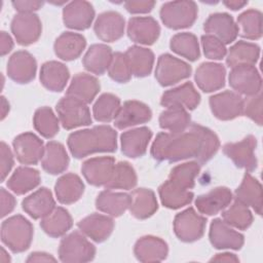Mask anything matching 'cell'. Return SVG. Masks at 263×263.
Masks as SVG:
<instances>
[{
    "label": "cell",
    "mask_w": 263,
    "mask_h": 263,
    "mask_svg": "<svg viewBox=\"0 0 263 263\" xmlns=\"http://www.w3.org/2000/svg\"><path fill=\"white\" fill-rule=\"evenodd\" d=\"M219 148V138L213 130L191 123L181 133H159L151 146V155L158 161L176 162L195 158L198 163H205Z\"/></svg>",
    "instance_id": "1"
},
{
    "label": "cell",
    "mask_w": 263,
    "mask_h": 263,
    "mask_svg": "<svg viewBox=\"0 0 263 263\" xmlns=\"http://www.w3.org/2000/svg\"><path fill=\"white\" fill-rule=\"evenodd\" d=\"M67 144L72 156L77 159L98 152H114L117 149V133L110 125H97L70 134Z\"/></svg>",
    "instance_id": "2"
},
{
    "label": "cell",
    "mask_w": 263,
    "mask_h": 263,
    "mask_svg": "<svg viewBox=\"0 0 263 263\" xmlns=\"http://www.w3.org/2000/svg\"><path fill=\"white\" fill-rule=\"evenodd\" d=\"M32 223L22 215H14L1 224V240L12 253L27 251L33 239Z\"/></svg>",
    "instance_id": "3"
},
{
    "label": "cell",
    "mask_w": 263,
    "mask_h": 263,
    "mask_svg": "<svg viewBox=\"0 0 263 263\" xmlns=\"http://www.w3.org/2000/svg\"><path fill=\"white\" fill-rule=\"evenodd\" d=\"M197 5L193 1H172L162 4L160 18L163 25L173 30L191 27L197 18Z\"/></svg>",
    "instance_id": "4"
},
{
    "label": "cell",
    "mask_w": 263,
    "mask_h": 263,
    "mask_svg": "<svg viewBox=\"0 0 263 263\" xmlns=\"http://www.w3.org/2000/svg\"><path fill=\"white\" fill-rule=\"evenodd\" d=\"M96 256V247L81 231H73L64 236L59 247V258L62 262H88Z\"/></svg>",
    "instance_id": "5"
},
{
    "label": "cell",
    "mask_w": 263,
    "mask_h": 263,
    "mask_svg": "<svg viewBox=\"0 0 263 263\" xmlns=\"http://www.w3.org/2000/svg\"><path fill=\"white\" fill-rule=\"evenodd\" d=\"M55 110L60 123L65 129H73L91 123V115L87 104L76 98L63 97L58 102Z\"/></svg>",
    "instance_id": "6"
},
{
    "label": "cell",
    "mask_w": 263,
    "mask_h": 263,
    "mask_svg": "<svg viewBox=\"0 0 263 263\" xmlns=\"http://www.w3.org/2000/svg\"><path fill=\"white\" fill-rule=\"evenodd\" d=\"M191 72L189 64L170 53H163L157 60L155 78L161 86H170L188 78Z\"/></svg>",
    "instance_id": "7"
},
{
    "label": "cell",
    "mask_w": 263,
    "mask_h": 263,
    "mask_svg": "<svg viewBox=\"0 0 263 263\" xmlns=\"http://www.w3.org/2000/svg\"><path fill=\"white\" fill-rule=\"evenodd\" d=\"M205 225L206 219L197 214L192 208H188L177 214L174 219L175 234L184 242H192L200 239L204 234Z\"/></svg>",
    "instance_id": "8"
},
{
    "label": "cell",
    "mask_w": 263,
    "mask_h": 263,
    "mask_svg": "<svg viewBox=\"0 0 263 263\" xmlns=\"http://www.w3.org/2000/svg\"><path fill=\"white\" fill-rule=\"evenodd\" d=\"M228 81L238 95L253 97L261 92L262 78L255 66L240 65L231 68Z\"/></svg>",
    "instance_id": "9"
},
{
    "label": "cell",
    "mask_w": 263,
    "mask_h": 263,
    "mask_svg": "<svg viewBox=\"0 0 263 263\" xmlns=\"http://www.w3.org/2000/svg\"><path fill=\"white\" fill-rule=\"evenodd\" d=\"M257 147V139L253 135H249L239 142L227 143L223 146V153L230 158L233 163L246 170L248 173L257 168L258 160L255 155Z\"/></svg>",
    "instance_id": "10"
},
{
    "label": "cell",
    "mask_w": 263,
    "mask_h": 263,
    "mask_svg": "<svg viewBox=\"0 0 263 263\" xmlns=\"http://www.w3.org/2000/svg\"><path fill=\"white\" fill-rule=\"evenodd\" d=\"M11 33L20 45L28 46L35 43L42 32L40 18L35 13H17L10 24Z\"/></svg>",
    "instance_id": "11"
},
{
    "label": "cell",
    "mask_w": 263,
    "mask_h": 263,
    "mask_svg": "<svg viewBox=\"0 0 263 263\" xmlns=\"http://www.w3.org/2000/svg\"><path fill=\"white\" fill-rule=\"evenodd\" d=\"M13 153L23 164H37L43 156V141L33 133H24L12 141Z\"/></svg>",
    "instance_id": "12"
},
{
    "label": "cell",
    "mask_w": 263,
    "mask_h": 263,
    "mask_svg": "<svg viewBox=\"0 0 263 263\" xmlns=\"http://www.w3.org/2000/svg\"><path fill=\"white\" fill-rule=\"evenodd\" d=\"M213 115L220 120H231L242 115L243 99L235 91L225 90L210 98Z\"/></svg>",
    "instance_id": "13"
},
{
    "label": "cell",
    "mask_w": 263,
    "mask_h": 263,
    "mask_svg": "<svg viewBox=\"0 0 263 263\" xmlns=\"http://www.w3.org/2000/svg\"><path fill=\"white\" fill-rule=\"evenodd\" d=\"M209 238L212 246L218 250H240L245 242V237L241 233L218 218L211 223Z\"/></svg>",
    "instance_id": "14"
},
{
    "label": "cell",
    "mask_w": 263,
    "mask_h": 263,
    "mask_svg": "<svg viewBox=\"0 0 263 263\" xmlns=\"http://www.w3.org/2000/svg\"><path fill=\"white\" fill-rule=\"evenodd\" d=\"M6 70L11 80L20 84H25L35 78L37 63L29 51L18 50L9 58Z\"/></svg>",
    "instance_id": "15"
},
{
    "label": "cell",
    "mask_w": 263,
    "mask_h": 263,
    "mask_svg": "<svg viewBox=\"0 0 263 263\" xmlns=\"http://www.w3.org/2000/svg\"><path fill=\"white\" fill-rule=\"evenodd\" d=\"M160 35V27L151 16H134L127 23V36L138 44L152 45Z\"/></svg>",
    "instance_id": "16"
},
{
    "label": "cell",
    "mask_w": 263,
    "mask_h": 263,
    "mask_svg": "<svg viewBox=\"0 0 263 263\" xmlns=\"http://www.w3.org/2000/svg\"><path fill=\"white\" fill-rule=\"evenodd\" d=\"M115 166L112 156L92 157L81 165V173L87 183L92 186H105L111 179Z\"/></svg>",
    "instance_id": "17"
},
{
    "label": "cell",
    "mask_w": 263,
    "mask_h": 263,
    "mask_svg": "<svg viewBox=\"0 0 263 263\" xmlns=\"http://www.w3.org/2000/svg\"><path fill=\"white\" fill-rule=\"evenodd\" d=\"M125 22L123 16L117 11H105L97 17L93 31L99 39L104 42H114L124 34Z\"/></svg>",
    "instance_id": "18"
},
{
    "label": "cell",
    "mask_w": 263,
    "mask_h": 263,
    "mask_svg": "<svg viewBox=\"0 0 263 263\" xmlns=\"http://www.w3.org/2000/svg\"><path fill=\"white\" fill-rule=\"evenodd\" d=\"M203 30L208 35L216 37L224 44L232 43L238 35L236 23L226 12L211 14L203 24Z\"/></svg>",
    "instance_id": "19"
},
{
    "label": "cell",
    "mask_w": 263,
    "mask_h": 263,
    "mask_svg": "<svg viewBox=\"0 0 263 263\" xmlns=\"http://www.w3.org/2000/svg\"><path fill=\"white\" fill-rule=\"evenodd\" d=\"M152 118V111L148 105L140 101H126L120 107L114 119V125L118 129L127 128L141 123H146Z\"/></svg>",
    "instance_id": "20"
},
{
    "label": "cell",
    "mask_w": 263,
    "mask_h": 263,
    "mask_svg": "<svg viewBox=\"0 0 263 263\" xmlns=\"http://www.w3.org/2000/svg\"><path fill=\"white\" fill-rule=\"evenodd\" d=\"M95 18V9L87 1L69 2L63 9V22L67 28L73 30H86Z\"/></svg>",
    "instance_id": "21"
},
{
    "label": "cell",
    "mask_w": 263,
    "mask_h": 263,
    "mask_svg": "<svg viewBox=\"0 0 263 263\" xmlns=\"http://www.w3.org/2000/svg\"><path fill=\"white\" fill-rule=\"evenodd\" d=\"M200 103V95L191 82H185L175 88L163 92L160 104L163 107H180L186 110H194Z\"/></svg>",
    "instance_id": "22"
},
{
    "label": "cell",
    "mask_w": 263,
    "mask_h": 263,
    "mask_svg": "<svg viewBox=\"0 0 263 263\" xmlns=\"http://www.w3.org/2000/svg\"><path fill=\"white\" fill-rule=\"evenodd\" d=\"M226 69L222 64L205 62L198 66L194 79L197 86L204 92H212L225 85Z\"/></svg>",
    "instance_id": "23"
},
{
    "label": "cell",
    "mask_w": 263,
    "mask_h": 263,
    "mask_svg": "<svg viewBox=\"0 0 263 263\" xmlns=\"http://www.w3.org/2000/svg\"><path fill=\"white\" fill-rule=\"evenodd\" d=\"M233 198L229 188L220 186L213 188L208 193L201 194L195 199V206L200 214L213 216L225 210Z\"/></svg>",
    "instance_id": "24"
},
{
    "label": "cell",
    "mask_w": 263,
    "mask_h": 263,
    "mask_svg": "<svg viewBox=\"0 0 263 263\" xmlns=\"http://www.w3.org/2000/svg\"><path fill=\"white\" fill-rule=\"evenodd\" d=\"M134 253L141 262H161L167 257L168 247L160 237L145 235L136 241Z\"/></svg>",
    "instance_id": "25"
},
{
    "label": "cell",
    "mask_w": 263,
    "mask_h": 263,
    "mask_svg": "<svg viewBox=\"0 0 263 263\" xmlns=\"http://www.w3.org/2000/svg\"><path fill=\"white\" fill-rule=\"evenodd\" d=\"M151 138L152 132L147 126L126 130L120 136L121 151L129 158L141 157L146 153Z\"/></svg>",
    "instance_id": "26"
},
{
    "label": "cell",
    "mask_w": 263,
    "mask_h": 263,
    "mask_svg": "<svg viewBox=\"0 0 263 263\" xmlns=\"http://www.w3.org/2000/svg\"><path fill=\"white\" fill-rule=\"evenodd\" d=\"M79 230L96 242H103L113 232L114 221L111 217L101 214H91L77 223Z\"/></svg>",
    "instance_id": "27"
},
{
    "label": "cell",
    "mask_w": 263,
    "mask_h": 263,
    "mask_svg": "<svg viewBox=\"0 0 263 263\" xmlns=\"http://www.w3.org/2000/svg\"><path fill=\"white\" fill-rule=\"evenodd\" d=\"M234 200H237L247 206H251L258 215L262 214V186L250 173L246 172L240 185L234 192Z\"/></svg>",
    "instance_id": "28"
},
{
    "label": "cell",
    "mask_w": 263,
    "mask_h": 263,
    "mask_svg": "<svg viewBox=\"0 0 263 263\" xmlns=\"http://www.w3.org/2000/svg\"><path fill=\"white\" fill-rule=\"evenodd\" d=\"M22 208L31 218L37 220L48 215L55 208V201L51 191L46 187H41L25 197Z\"/></svg>",
    "instance_id": "29"
},
{
    "label": "cell",
    "mask_w": 263,
    "mask_h": 263,
    "mask_svg": "<svg viewBox=\"0 0 263 263\" xmlns=\"http://www.w3.org/2000/svg\"><path fill=\"white\" fill-rule=\"evenodd\" d=\"M85 46L86 40L81 34L64 32L55 39L53 49L58 58L69 62L79 58Z\"/></svg>",
    "instance_id": "30"
},
{
    "label": "cell",
    "mask_w": 263,
    "mask_h": 263,
    "mask_svg": "<svg viewBox=\"0 0 263 263\" xmlns=\"http://www.w3.org/2000/svg\"><path fill=\"white\" fill-rule=\"evenodd\" d=\"M69 77V69L63 63L57 61H48L41 66V84L50 91H62L65 88Z\"/></svg>",
    "instance_id": "31"
},
{
    "label": "cell",
    "mask_w": 263,
    "mask_h": 263,
    "mask_svg": "<svg viewBox=\"0 0 263 263\" xmlns=\"http://www.w3.org/2000/svg\"><path fill=\"white\" fill-rule=\"evenodd\" d=\"M100 87V82L95 76L87 73H77L72 78L67 88L66 96L76 98L85 104H89L99 93Z\"/></svg>",
    "instance_id": "32"
},
{
    "label": "cell",
    "mask_w": 263,
    "mask_h": 263,
    "mask_svg": "<svg viewBox=\"0 0 263 263\" xmlns=\"http://www.w3.org/2000/svg\"><path fill=\"white\" fill-rule=\"evenodd\" d=\"M54 192L60 203L71 204L82 196L84 184L78 175L68 173L58 179L54 185Z\"/></svg>",
    "instance_id": "33"
},
{
    "label": "cell",
    "mask_w": 263,
    "mask_h": 263,
    "mask_svg": "<svg viewBox=\"0 0 263 263\" xmlns=\"http://www.w3.org/2000/svg\"><path fill=\"white\" fill-rule=\"evenodd\" d=\"M69 156L63 144L57 141H49L44 147L41 159L42 168L50 174L58 175L64 173L69 165Z\"/></svg>",
    "instance_id": "34"
},
{
    "label": "cell",
    "mask_w": 263,
    "mask_h": 263,
    "mask_svg": "<svg viewBox=\"0 0 263 263\" xmlns=\"http://www.w3.org/2000/svg\"><path fill=\"white\" fill-rule=\"evenodd\" d=\"M129 204V194L124 192H115L111 189L103 190L99 193L96 199V208L111 217L121 216L126 210H128Z\"/></svg>",
    "instance_id": "35"
},
{
    "label": "cell",
    "mask_w": 263,
    "mask_h": 263,
    "mask_svg": "<svg viewBox=\"0 0 263 263\" xmlns=\"http://www.w3.org/2000/svg\"><path fill=\"white\" fill-rule=\"evenodd\" d=\"M113 52L110 46L102 43L92 44L85 52L82 64L85 70L96 75H103L110 66Z\"/></svg>",
    "instance_id": "36"
},
{
    "label": "cell",
    "mask_w": 263,
    "mask_h": 263,
    "mask_svg": "<svg viewBox=\"0 0 263 263\" xmlns=\"http://www.w3.org/2000/svg\"><path fill=\"white\" fill-rule=\"evenodd\" d=\"M129 213L137 219L144 220L151 217L157 210L158 203L155 193L151 189L138 188L130 194Z\"/></svg>",
    "instance_id": "37"
},
{
    "label": "cell",
    "mask_w": 263,
    "mask_h": 263,
    "mask_svg": "<svg viewBox=\"0 0 263 263\" xmlns=\"http://www.w3.org/2000/svg\"><path fill=\"white\" fill-rule=\"evenodd\" d=\"M124 54L132 75L146 77L151 73L154 64V53L151 49L134 45L128 47Z\"/></svg>",
    "instance_id": "38"
},
{
    "label": "cell",
    "mask_w": 263,
    "mask_h": 263,
    "mask_svg": "<svg viewBox=\"0 0 263 263\" xmlns=\"http://www.w3.org/2000/svg\"><path fill=\"white\" fill-rule=\"evenodd\" d=\"M158 194L161 203L172 210L189 204L194 197L193 192L175 184L171 180H166L159 186Z\"/></svg>",
    "instance_id": "39"
},
{
    "label": "cell",
    "mask_w": 263,
    "mask_h": 263,
    "mask_svg": "<svg viewBox=\"0 0 263 263\" xmlns=\"http://www.w3.org/2000/svg\"><path fill=\"white\" fill-rule=\"evenodd\" d=\"M73 220L69 212L62 208L55 206L48 215L41 219L40 226L42 230L51 237L65 235L72 227Z\"/></svg>",
    "instance_id": "40"
},
{
    "label": "cell",
    "mask_w": 263,
    "mask_h": 263,
    "mask_svg": "<svg viewBox=\"0 0 263 263\" xmlns=\"http://www.w3.org/2000/svg\"><path fill=\"white\" fill-rule=\"evenodd\" d=\"M40 184V174L29 166H18L7 180V187L16 195H23Z\"/></svg>",
    "instance_id": "41"
},
{
    "label": "cell",
    "mask_w": 263,
    "mask_h": 263,
    "mask_svg": "<svg viewBox=\"0 0 263 263\" xmlns=\"http://www.w3.org/2000/svg\"><path fill=\"white\" fill-rule=\"evenodd\" d=\"M260 57V47L252 42L237 41L230 48L226 57V64L229 68L240 65H252L258 62Z\"/></svg>",
    "instance_id": "42"
},
{
    "label": "cell",
    "mask_w": 263,
    "mask_h": 263,
    "mask_svg": "<svg viewBox=\"0 0 263 263\" xmlns=\"http://www.w3.org/2000/svg\"><path fill=\"white\" fill-rule=\"evenodd\" d=\"M238 35L248 40L262 37V13L257 9H248L237 16Z\"/></svg>",
    "instance_id": "43"
},
{
    "label": "cell",
    "mask_w": 263,
    "mask_h": 263,
    "mask_svg": "<svg viewBox=\"0 0 263 263\" xmlns=\"http://www.w3.org/2000/svg\"><path fill=\"white\" fill-rule=\"evenodd\" d=\"M159 126L170 133H181L186 130L191 124V118L186 109L180 107H170L159 115Z\"/></svg>",
    "instance_id": "44"
},
{
    "label": "cell",
    "mask_w": 263,
    "mask_h": 263,
    "mask_svg": "<svg viewBox=\"0 0 263 263\" xmlns=\"http://www.w3.org/2000/svg\"><path fill=\"white\" fill-rule=\"evenodd\" d=\"M171 49L188 61L195 62L200 57V49L197 37L188 32L174 35L170 42Z\"/></svg>",
    "instance_id": "45"
},
{
    "label": "cell",
    "mask_w": 263,
    "mask_h": 263,
    "mask_svg": "<svg viewBox=\"0 0 263 263\" xmlns=\"http://www.w3.org/2000/svg\"><path fill=\"white\" fill-rule=\"evenodd\" d=\"M137 174L132 164L127 161H119L115 163L112 177L110 181L105 185V188L111 190H130L137 185Z\"/></svg>",
    "instance_id": "46"
},
{
    "label": "cell",
    "mask_w": 263,
    "mask_h": 263,
    "mask_svg": "<svg viewBox=\"0 0 263 263\" xmlns=\"http://www.w3.org/2000/svg\"><path fill=\"white\" fill-rule=\"evenodd\" d=\"M120 107V100L117 96L105 92L93 104L92 115L97 121L110 122L115 119Z\"/></svg>",
    "instance_id": "47"
},
{
    "label": "cell",
    "mask_w": 263,
    "mask_h": 263,
    "mask_svg": "<svg viewBox=\"0 0 263 263\" xmlns=\"http://www.w3.org/2000/svg\"><path fill=\"white\" fill-rule=\"evenodd\" d=\"M35 129L44 138H53L60 129V120L49 107H40L35 111L33 117Z\"/></svg>",
    "instance_id": "48"
},
{
    "label": "cell",
    "mask_w": 263,
    "mask_h": 263,
    "mask_svg": "<svg viewBox=\"0 0 263 263\" xmlns=\"http://www.w3.org/2000/svg\"><path fill=\"white\" fill-rule=\"evenodd\" d=\"M222 220L233 228L245 230L251 226L253 215L249 206L234 200L230 206L222 212Z\"/></svg>",
    "instance_id": "49"
},
{
    "label": "cell",
    "mask_w": 263,
    "mask_h": 263,
    "mask_svg": "<svg viewBox=\"0 0 263 263\" xmlns=\"http://www.w3.org/2000/svg\"><path fill=\"white\" fill-rule=\"evenodd\" d=\"M200 172V164L197 161H188L176 165L172 168L168 180L185 188L192 189L195 185V179Z\"/></svg>",
    "instance_id": "50"
},
{
    "label": "cell",
    "mask_w": 263,
    "mask_h": 263,
    "mask_svg": "<svg viewBox=\"0 0 263 263\" xmlns=\"http://www.w3.org/2000/svg\"><path fill=\"white\" fill-rule=\"evenodd\" d=\"M108 75L112 80L118 83L128 82L132 78V73L125 58L124 52H114L110 66L108 68Z\"/></svg>",
    "instance_id": "51"
},
{
    "label": "cell",
    "mask_w": 263,
    "mask_h": 263,
    "mask_svg": "<svg viewBox=\"0 0 263 263\" xmlns=\"http://www.w3.org/2000/svg\"><path fill=\"white\" fill-rule=\"evenodd\" d=\"M201 45L205 58L210 60H222L227 54V49L225 44L222 43L219 39L212 35H202L201 36Z\"/></svg>",
    "instance_id": "52"
},
{
    "label": "cell",
    "mask_w": 263,
    "mask_h": 263,
    "mask_svg": "<svg viewBox=\"0 0 263 263\" xmlns=\"http://www.w3.org/2000/svg\"><path fill=\"white\" fill-rule=\"evenodd\" d=\"M242 114L255 121L258 125H262L263 115H262V95L259 92L256 96L248 97L243 100V110Z\"/></svg>",
    "instance_id": "53"
},
{
    "label": "cell",
    "mask_w": 263,
    "mask_h": 263,
    "mask_svg": "<svg viewBox=\"0 0 263 263\" xmlns=\"http://www.w3.org/2000/svg\"><path fill=\"white\" fill-rule=\"evenodd\" d=\"M0 154H1V182H3L8 174L10 173L13 166V153L5 142H1L0 146Z\"/></svg>",
    "instance_id": "54"
},
{
    "label": "cell",
    "mask_w": 263,
    "mask_h": 263,
    "mask_svg": "<svg viewBox=\"0 0 263 263\" xmlns=\"http://www.w3.org/2000/svg\"><path fill=\"white\" fill-rule=\"evenodd\" d=\"M155 5V1L150 0H132L124 2V7L129 13L140 14L150 12Z\"/></svg>",
    "instance_id": "55"
},
{
    "label": "cell",
    "mask_w": 263,
    "mask_h": 263,
    "mask_svg": "<svg viewBox=\"0 0 263 263\" xmlns=\"http://www.w3.org/2000/svg\"><path fill=\"white\" fill-rule=\"evenodd\" d=\"M0 197H1V217L3 218L14 210L16 201L14 196L5 188H1Z\"/></svg>",
    "instance_id": "56"
},
{
    "label": "cell",
    "mask_w": 263,
    "mask_h": 263,
    "mask_svg": "<svg viewBox=\"0 0 263 263\" xmlns=\"http://www.w3.org/2000/svg\"><path fill=\"white\" fill-rule=\"evenodd\" d=\"M12 6L18 13H33V11L38 10L43 5L42 1H32V0H25V1H12Z\"/></svg>",
    "instance_id": "57"
},
{
    "label": "cell",
    "mask_w": 263,
    "mask_h": 263,
    "mask_svg": "<svg viewBox=\"0 0 263 263\" xmlns=\"http://www.w3.org/2000/svg\"><path fill=\"white\" fill-rule=\"evenodd\" d=\"M12 48H13V40H12V38L5 31H1V34H0V50H1V55L4 57L8 52H10Z\"/></svg>",
    "instance_id": "58"
},
{
    "label": "cell",
    "mask_w": 263,
    "mask_h": 263,
    "mask_svg": "<svg viewBox=\"0 0 263 263\" xmlns=\"http://www.w3.org/2000/svg\"><path fill=\"white\" fill-rule=\"evenodd\" d=\"M27 262H55V258L44 252H34L29 255Z\"/></svg>",
    "instance_id": "59"
},
{
    "label": "cell",
    "mask_w": 263,
    "mask_h": 263,
    "mask_svg": "<svg viewBox=\"0 0 263 263\" xmlns=\"http://www.w3.org/2000/svg\"><path fill=\"white\" fill-rule=\"evenodd\" d=\"M211 261H219V262H238L239 259L236 257V255L231 253H222L217 254L215 257L211 259Z\"/></svg>",
    "instance_id": "60"
},
{
    "label": "cell",
    "mask_w": 263,
    "mask_h": 263,
    "mask_svg": "<svg viewBox=\"0 0 263 263\" xmlns=\"http://www.w3.org/2000/svg\"><path fill=\"white\" fill-rule=\"evenodd\" d=\"M223 4L227 7L230 8L232 10H238L240 8H242L243 6H246L248 4V1H240V0H228V1H224Z\"/></svg>",
    "instance_id": "61"
},
{
    "label": "cell",
    "mask_w": 263,
    "mask_h": 263,
    "mask_svg": "<svg viewBox=\"0 0 263 263\" xmlns=\"http://www.w3.org/2000/svg\"><path fill=\"white\" fill-rule=\"evenodd\" d=\"M1 119H4L7 113L9 112V103L4 97H1Z\"/></svg>",
    "instance_id": "62"
},
{
    "label": "cell",
    "mask_w": 263,
    "mask_h": 263,
    "mask_svg": "<svg viewBox=\"0 0 263 263\" xmlns=\"http://www.w3.org/2000/svg\"><path fill=\"white\" fill-rule=\"evenodd\" d=\"M1 261L2 262H9L10 261V258L7 255V253L4 250V248H1Z\"/></svg>",
    "instance_id": "63"
}]
</instances>
